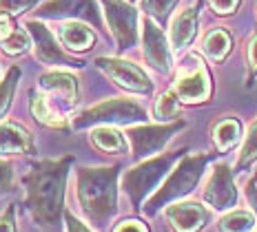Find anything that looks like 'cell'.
Returning a JSON list of instances; mask_svg holds the SVG:
<instances>
[{
    "label": "cell",
    "instance_id": "6da1fadb",
    "mask_svg": "<svg viewBox=\"0 0 257 232\" xmlns=\"http://www.w3.org/2000/svg\"><path fill=\"white\" fill-rule=\"evenodd\" d=\"M71 164V155L60 159H40L27 172V208L42 228H53L60 221L64 208V186Z\"/></svg>",
    "mask_w": 257,
    "mask_h": 232
},
{
    "label": "cell",
    "instance_id": "7a4b0ae2",
    "mask_svg": "<svg viewBox=\"0 0 257 232\" xmlns=\"http://www.w3.org/2000/svg\"><path fill=\"white\" fill-rule=\"evenodd\" d=\"M80 100V84L78 78L69 71H53L40 75L38 80V93H31L29 106L31 115L40 124L49 128H67V111H71Z\"/></svg>",
    "mask_w": 257,
    "mask_h": 232
},
{
    "label": "cell",
    "instance_id": "3957f363",
    "mask_svg": "<svg viewBox=\"0 0 257 232\" xmlns=\"http://www.w3.org/2000/svg\"><path fill=\"white\" fill-rule=\"evenodd\" d=\"M76 195L84 217L93 225H104L117 210V166H80Z\"/></svg>",
    "mask_w": 257,
    "mask_h": 232
},
{
    "label": "cell",
    "instance_id": "277c9868",
    "mask_svg": "<svg viewBox=\"0 0 257 232\" xmlns=\"http://www.w3.org/2000/svg\"><path fill=\"white\" fill-rule=\"evenodd\" d=\"M206 161H208L206 155H184L180 159V164L171 170V175L162 181V186L147 201V212L155 214L162 206H169L175 199L189 195L193 188L197 186V181L202 179Z\"/></svg>",
    "mask_w": 257,
    "mask_h": 232
},
{
    "label": "cell",
    "instance_id": "5b68a950",
    "mask_svg": "<svg viewBox=\"0 0 257 232\" xmlns=\"http://www.w3.org/2000/svg\"><path fill=\"white\" fill-rule=\"evenodd\" d=\"M182 157V150L175 153H162L155 155L151 159H144L136 168L126 170L122 177V188H124L128 201L133 203V208H140L142 201L149 197V192H153L160 186V181L167 177L171 166Z\"/></svg>",
    "mask_w": 257,
    "mask_h": 232
},
{
    "label": "cell",
    "instance_id": "8992f818",
    "mask_svg": "<svg viewBox=\"0 0 257 232\" xmlns=\"http://www.w3.org/2000/svg\"><path fill=\"white\" fill-rule=\"evenodd\" d=\"M147 113L140 104L126 100V98H111L95 106H89L73 117V128H87V126H113V124H128L142 122Z\"/></svg>",
    "mask_w": 257,
    "mask_h": 232
},
{
    "label": "cell",
    "instance_id": "52a82bcc",
    "mask_svg": "<svg viewBox=\"0 0 257 232\" xmlns=\"http://www.w3.org/2000/svg\"><path fill=\"white\" fill-rule=\"evenodd\" d=\"M184 128V120L175 122H164L160 126H128L126 137L131 144V153L136 159L151 157V155L160 153L167 144L173 139V135Z\"/></svg>",
    "mask_w": 257,
    "mask_h": 232
},
{
    "label": "cell",
    "instance_id": "ba28073f",
    "mask_svg": "<svg viewBox=\"0 0 257 232\" xmlns=\"http://www.w3.org/2000/svg\"><path fill=\"white\" fill-rule=\"evenodd\" d=\"M173 91L180 102H186V104L206 102L211 98V78H208V71L200 56L186 58V62L180 67L178 78H175Z\"/></svg>",
    "mask_w": 257,
    "mask_h": 232
},
{
    "label": "cell",
    "instance_id": "9c48e42d",
    "mask_svg": "<svg viewBox=\"0 0 257 232\" xmlns=\"http://www.w3.org/2000/svg\"><path fill=\"white\" fill-rule=\"evenodd\" d=\"M25 29L29 31L34 53H36V58H38L42 64H47V67H82V62L80 60L67 56V53L60 49V45H58L53 31L42 23L40 18L25 20Z\"/></svg>",
    "mask_w": 257,
    "mask_h": 232
},
{
    "label": "cell",
    "instance_id": "30bf717a",
    "mask_svg": "<svg viewBox=\"0 0 257 232\" xmlns=\"http://www.w3.org/2000/svg\"><path fill=\"white\" fill-rule=\"evenodd\" d=\"M104 20L113 34L117 49L124 51L138 40V12L126 0H102Z\"/></svg>",
    "mask_w": 257,
    "mask_h": 232
},
{
    "label": "cell",
    "instance_id": "8fae6325",
    "mask_svg": "<svg viewBox=\"0 0 257 232\" xmlns=\"http://www.w3.org/2000/svg\"><path fill=\"white\" fill-rule=\"evenodd\" d=\"M36 18L84 20L93 27H102V14L95 0H47L36 9Z\"/></svg>",
    "mask_w": 257,
    "mask_h": 232
},
{
    "label": "cell",
    "instance_id": "7c38bea8",
    "mask_svg": "<svg viewBox=\"0 0 257 232\" xmlns=\"http://www.w3.org/2000/svg\"><path fill=\"white\" fill-rule=\"evenodd\" d=\"M95 67L109 80H113L117 86L131 91V93H151V89H153L149 75L144 73L138 64H133L128 60H120V58H98Z\"/></svg>",
    "mask_w": 257,
    "mask_h": 232
},
{
    "label": "cell",
    "instance_id": "4fadbf2b",
    "mask_svg": "<svg viewBox=\"0 0 257 232\" xmlns=\"http://www.w3.org/2000/svg\"><path fill=\"white\" fill-rule=\"evenodd\" d=\"M171 49L173 47L167 40V36L162 34L158 23L151 18H144L142 20V53L149 67L155 69L158 73H169L171 67H173Z\"/></svg>",
    "mask_w": 257,
    "mask_h": 232
},
{
    "label": "cell",
    "instance_id": "5bb4252c",
    "mask_svg": "<svg viewBox=\"0 0 257 232\" xmlns=\"http://www.w3.org/2000/svg\"><path fill=\"white\" fill-rule=\"evenodd\" d=\"M204 201L215 210H231L237 203V188L233 183V172L226 164H215L204 186Z\"/></svg>",
    "mask_w": 257,
    "mask_h": 232
},
{
    "label": "cell",
    "instance_id": "9a60e30c",
    "mask_svg": "<svg viewBox=\"0 0 257 232\" xmlns=\"http://www.w3.org/2000/svg\"><path fill=\"white\" fill-rule=\"evenodd\" d=\"M164 217L175 232H197L208 221V210L195 201H178L164 210Z\"/></svg>",
    "mask_w": 257,
    "mask_h": 232
},
{
    "label": "cell",
    "instance_id": "2e32d148",
    "mask_svg": "<svg viewBox=\"0 0 257 232\" xmlns=\"http://www.w3.org/2000/svg\"><path fill=\"white\" fill-rule=\"evenodd\" d=\"M34 135L27 126L14 120L0 122V157L34 153Z\"/></svg>",
    "mask_w": 257,
    "mask_h": 232
},
{
    "label": "cell",
    "instance_id": "e0dca14e",
    "mask_svg": "<svg viewBox=\"0 0 257 232\" xmlns=\"http://www.w3.org/2000/svg\"><path fill=\"white\" fill-rule=\"evenodd\" d=\"M197 5L191 3L186 7H182L178 14L171 20V29H169V38H171V47L175 51H184L186 47H191V42L197 36Z\"/></svg>",
    "mask_w": 257,
    "mask_h": 232
},
{
    "label": "cell",
    "instance_id": "ac0fdd59",
    "mask_svg": "<svg viewBox=\"0 0 257 232\" xmlns=\"http://www.w3.org/2000/svg\"><path fill=\"white\" fill-rule=\"evenodd\" d=\"M58 38H60L64 49H69L71 53L89 51L95 45V34L91 31V27L84 23H78V20H67L60 27V31H58Z\"/></svg>",
    "mask_w": 257,
    "mask_h": 232
},
{
    "label": "cell",
    "instance_id": "d6986e66",
    "mask_svg": "<svg viewBox=\"0 0 257 232\" xmlns=\"http://www.w3.org/2000/svg\"><path fill=\"white\" fill-rule=\"evenodd\" d=\"M239 135H242V126L233 117H224L213 126V144L219 153H228L233 146H237Z\"/></svg>",
    "mask_w": 257,
    "mask_h": 232
},
{
    "label": "cell",
    "instance_id": "ffe728a7",
    "mask_svg": "<svg viewBox=\"0 0 257 232\" xmlns=\"http://www.w3.org/2000/svg\"><path fill=\"white\" fill-rule=\"evenodd\" d=\"M91 144H93L98 150L102 153H111V155H117V153H124L126 150V142L120 133L115 131L113 126H98L93 128L89 135Z\"/></svg>",
    "mask_w": 257,
    "mask_h": 232
},
{
    "label": "cell",
    "instance_id": "44dd1931",
    "mask_svg": "<svg viewBox=\"0 0 257 232\" xmlns=\"http://www.w3.org/2000/svg\"><path fill=\"white\" fill-rule=\"evenodd\" d=\"M202 49L213 62H222L224 58L231 53L233 49V40H231V34L226 29H213L204 36V45Z\"/></svg>",
    "mask_w": 257,
    "mask_h": 232
},
{
    "label": "cell",
    "instance_id": "7402d4cb",
    "mask_svg": "<svg viewBox=\"0 0 257 232\" xmlns=\"http://www.w3.org/2000/svg\"><path fill=\"white\" fill-rule=\"evenodd\" d=\"M18 82H20V69L18 67H12L7 73H5V78L0 80V120H3L5 113H7L9 106H12V100H14Z\"/></svg>",
    "mask_w": 257,
    "mask_h": 232
},
{
    "label": "cell",
    "instance_id": "603a6c76",
    "mask_svg": "<svg viewBox=\"0 0 257 232\" xmlns=\"http://www.w3.org/2000/svg\"><path fill=\"white\" fill-rule=\"evenodd\" d=\"M255 223V217L246 210H233L219 219V232H248Z\"/></svg>",
    "mask_w": 257,
    "mask_h": 232
},
{
    "label": "cell",
    "instance_id": "cb8c5ba5",
    "mask_svg": "<svg viewBox=\"0 0 257 232\" xmlns=\"http://www.w3.org/2000/svg\"><path fill=\"white\" fill-rule=\"evenodd\" d=\"M155 117L160 122H175V117H180V98L175 95V91H167L162 93L155 102Z\"/></svg>",
    "mask_w": 257,
    "mask_h": 232
},
{
    "label": "cell",
    "instance_id": "d4e9b609",
    "mask_svg": "<svg viewBox=\"0 0 257 232\" xmlns=\"http://www.w3.org/2000/svg\"><path fill=\"white\" fill-rule=\"evenodd\" d=\"M178 3L180 0H140V7L147 14V18L155 20V23H164Z\"/></svg>",
    "mask_w": 257,
    "mask_h": 232
},
{
    "label": "cell",
    "instance_id": "484cf974",
    "mask_svg": "<svg viewBox=\"0 0 257 232\" xmlns=\"http://www.w3.org/2000/svg\"><path fill=\"white\" fill-rule=\"evenodd\" d=\"M29 47H31V36H29V31H27V29H20V27H16L14 34L3 42V51L7 53V56H20V53H25L27 49H29Z\"/></svg>",
    "mask_w": 257,
    "mask_h": 232
},
{
    "label": "cell",
    "instance_id": "4316f807",
    "mask_svg": "<svg viewBox=\"0 0 257 232\" xmlns=\"http://www.w3.org/2000/svg\"><path fill=\"white\" fill-rule=\"evenodd\" d=\"M253 161H257V120L250 124L248 133H246L242 153H239V159H237V168H246Z\"/></svg>",
    "mask_w": 257,
    "mask_h": 232
},
{
    "label": "cell",
    "instance_id": "83f0119b",
    "mask_svg": "<svg viewBox=\"0 0 257 232\" xmlns=\"http://www.w3.org/2000/svg\"><path fill=\"white\" fill-rule=\"evenodd\" d=\"M40 0H0V14H7V16H18L25 14L29 9H34Z\"/></svg>",
    "mask_w": 257,
    "mask_h": 232
},
{
    "label": "cell",
    "instance_id": "f1b7e54d",
    "mask_svg": "<svg viewBox=\"0 0 257 232\" xmlns=\"http://www.w3.org/2000/svg\"><path fill=\"white\" fill-rule=\"evenodd\" d=\"M14 190V170L7 159L0 157V195H7Z\"/></svg>",
    "mask_w": 257,
    "mask_h": 232
},
{
    "label": "cell",
    "instance_id": "f546056e",
    "mask_svg": "<svg viewBox=\"0 0 257 232\" xmlns=\"http://www.w3.org/2000/svg\"><path fill=\"white\" fill-rule=\"evenodd\" d=\"M208 7L217 16H231L239 7V0H208Z\"/></svg>",
    "mask_w": 257,
    "mask_h": 232
},
{
    "label": "cell",
    "instance_id": "4dcf8cb0",
    "mask_svg": "<svg viewBox=\"0 0 257 232\" xmlns=\"http://www.w3.org/2000/svg\"><path fill=\"white\" fill-rule=\"evenodd\" d=\"M16 31V25H14V16H7V14H0V42H5L9 36Z\"/></svg>",
    "mask_w": 257,
    "mask_h": 232
},
{
    "label": "cell",
    "instance_id": "1f68e13d",
    "mask_svg": "<svg viewBox=\"0 0 257 232\" xmlns=\"http://www.w3.org/2000/svg\"><path fill=\"white\" fill-rule=\"evenodd\" d=\"M246 58H248V67L250 71L257 73V31L250 36L248 45H246Z\"/></svg>",
    "mask_w": 257,
    "mask_h": 232
},
{
    "label": "cell",
    "instance_id": "d6a6232c",
    "mask_svg": "<svg viewBox=\"0 0 257 232\" xmlns=\"http://www.w3.org/2000/svg\"><path fill=\"white\" fill-rule=\"evenodd\" d=\"M0 232H16V219H14V206H9L0 214Z\"/></svg>",
    "mask_w": 257,
    "mask_h": 232
},
{
    "label": "cell",
    "instance_id": "836d02e7",
    "mask_svg": "<svg viewBox=\"0 0 257 232\" xmlns=\"http://www.w3.org/2000/svg\"><path fill=\"white\" fill-rule=\"evenodd\" d=\"M64 223H67V232H91V228H87V225L78 217H73L71 212H64Z\"/></svg>",
    "mask_w": 257,
    "mask_h": 232
},
{
    "label": "cell",
    "instance_id": "e575fe53",
    "mask_svg": "<svg viewBox=\"0 0 257 232\" xmlns=\"http://www.w3.org/2000/svg\"><path fill=\"white\" fill-rule=\"evenodd\" d=\"M113 232H149V230L144 228L140 221H122Z\"/></svg>",
    "mask_w": 257,
    "mask_h": 232
}]
</instances>
